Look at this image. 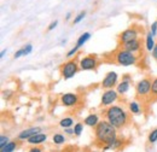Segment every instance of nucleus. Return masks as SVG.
I'll return each instance as SVG.
<instances>
[{"mask_svg": "<svg viewBox=\"0 0 157 152\" xmlns=\"http://www.w3.org/2000/svg\"><path fill=\"white\" fill-rule=\"evenodd\" d=\"M38 133H41V128L40 127H30V128H27V129L20 132L17 139L18 140H29L32 136H34L35 134Z\"/></svg>", "mask_w": 157, "mask_h": 152, "instance_id": "nucleus-11", "label": "nucleus"}, {"mask_svg": "<svg viewBox=\"0 0 157 152\" xmlns=\"http://www.w3.org/2000/svg\"><path fill=\"white\" fill-rule=\"evenodd\" d=\"M47 140V135L44 133H38L35 134L34 136H32L29 140H27L28 141V144H30V145H33V146H38V145H41V144H44L45 141Z\"/></svg>", "mask_w": 157, "mask_h": 152, "instance_id": "nucleus-13", "label": "nucleus"}, {"mask_svg": "<svg viewBox=\"0 0 157 152\" xmlns=\"http://www.w3.org/2000/svg\"><path fill=\"white\" fill-rule=\"evenodd\" d=\"M151 95L157 97V77L152 81V86H151Z\"/></svg>", "mask_w": 157, "mask_h": 152, "instance_id": "nucleus-26", "label": "nucleus"}, {"mask_svg": "<svg viewBox=\"0 0 157 152\" xmlns=\"http://www.w3.org/2000/svg\"><path fill=\"white\" fill-rule=\"evenodd\" d=\"M60 103L62 105L67 108H73L78 105V95L76 93H65L60 97Z\"/></svg>", "mask_w": 157, "mask_h": 152, "instance_id": "nucleus-10", "label": "nucleus"}, {"mask_svg": "<svg viewBox=\"0 0 157 152\" xmlns=\"http://www.w3.org/2000/svg\"><path fill=\"white\" fill-rule=\"evenodd\" d=\"M85 16H86V11H81L78 16L74 18V24H78V23H80L82 19L85 18Z\"/></svg>", "mask_w": 157, "mask_h": 152, "instance_id": "nucleus-25", "label": "nucleus"}, {"mask_svg": "<svg viewBox=\"0 0 157 152\" xmlns=\"http://www.w3.org/2000/svg\"><path fill=\"white\" fill-rule=\"evenodd\" d=\"M129 87H131V81H126V80H122L120 83L117 85V88H116V91H117L118 94H124V93H127L128 92V89H129Z\"/></svg>", "mask_w": 157, "mask_h": 152, "instance_id": "nucleus-15", "label": "nucleus"}, {"mask_svg": "<svg viewBox=\"0 0 157 152\" xmlns=\"http://www.w3.org/2000/svg\"><path fill=\"white\" fill-rule=\"evenodd\" d=\"M17 147H18V144L16 141H10L9 144H6L4 147L0 149V152H15Z\"/></svg>", "mask_w": 157, "mask_h": 152, "instance_id": "nucleus-16", "label": "nucleus"}, {"mask_svg": "<svg viewBox=\"0 0 157 152\" xmlns=\"http://www.w3.org/2000/svg\"><path fill=\"white\" fill-rule=\"evenodd\" d=\"M151 86H152V82L150 78H143L140 80L136 86V93H137L138 98H146L151 94Z\"/></svg>", "mask_w": 157, "mask_h": 152, "instance_id": "nucleus-5", "label": "nucleus"}, {"mask_svg": "<svg viewBox=\"0 0 157 152\" xmlns=\"http://www.w3.org/2000/svg\"><path fill=\"white\" fill-rule=\"evenodd\" d=\"M122 48L132 52V53H136V52H139L140 48H141V41L139 39H136V40H132V41H128L126 44H122Z\"/></svg>", "mask_w": 157, "mask_h": 152, "instance_id": "nucleus-12", "label": "nucleus"}, {"mask_svg": "<svg viewBox=\"0 0 157 152\" xmlns=\"http://www.w3.org/2000/svg\"><path fill=\"white\" fill-rule=\"evenodd\" d=\"M64 133H67L68 135H73V134H74V129H71V128H65V129H64Z\"/></svg>", "mask_w": 157, "mask_h": 152, "instance_id": "nucleus-34", "label": "nucleus"}, {"mask_svg": "<svg viewBox=\"0 0 157 152\" xmlns=\"http://www.w3.org/2000/svg\"><path fill=\"white\" fill-rule=\"evenodd\" d=\"M92 152H97V151H92Z\"/></svg>", "mask_w": 157, "mask_h": 152, "instance_id": "nucleus-38", "label": "nucleus"}, {"mask_svg": "<svg viewBox=\"0 0 157 152\" xmlns=\"http://www.w3.org/2000/svg\"><path fill=\"white\" fill-rule=\"evenodd\" d=\"M78 48H80V47H78V45H76L75 47H73V48H71V50H70V51H69V52L67 53V57H68V58H71L73 56H75V55H76V52L78 51Z\"/></svg>", "mask_w": 157, "mask_h": 152, "instance_id": "nucleus-27", "label": "nucleus"}, {"mask_svg": "<svg viewBox=\"0 0 157 152\" xmlns=\"http://www.w3.org/2000/svg\"><path fill=\"white\" fill-rule=\"evenodd\" d=\"M65 140H67L65 136L62 133H56L52 136V141H53V144H56V145H63V144L65 142Z\"/></svg>", "mask_w": 157, "mask_h": 152, "instance_id": "nucleus-19", "label": "nucleus"}, {"mask_svg": "<svg viewBox=\"0 0 157 152\" xmlns=\"http://www.w3.org/2000/svg\"><path fill=\"white\" fill-rule=\"evenodd\" d=\"M147 140H149V142L150 144H155L157 141V128L155 129H152L150 134H149V136H147Z\"/></svg>", "mask_w": 157, "mask_h": 152, "instance_id": "nucleus-22", "label": "nucleus"}, {"mask_svg": "<svg viewBox=\"0 0 157 152\" xmlns=\"http://www.w3.org/2000/svg\"><path fill=\"white\" fill-rule=\"evenodd\" d=\"M117 80H118V75L115 71H109L105 75L104 80L101 81V87L105 88V89H111L117 83Z\"/></svg>", "mask_w": 157, "mask_h": 152, "instance_id": "nucleus-9", "label": "nucleus"}, {"mask_svg": "<svg viewBox=\"0 0 157 152\" xmlns=\"http://www.w3.org/2000/svg\"><path fill=\"white\" fill-rule=\"evenodd\" d=\"M70 17H71V12H68V13H67V17H65V19H70Z\"/></svg>", "mask_w": 157, "mask_h": 152, "instance_id": "nucleus-37", "label": "nucleus"}, {"mask_svg": "<svg viewBox=\"0 0 157 152\" xmlns=\"http://www.w3.org/2000/svg\"><path fill=\"white\" fill-rule=\"evenodd\" d=\"M97 65H98V60H97V58L94 57V56H92V55L83 57L80 60V64H78L80 69L81 70H85V71H87V70H94L97 68Z\"/></svg>", "mask_w": 157, "mask_h": 152, "instance_id": "nucleus-7", "label": "nucleus"}, {"mask_svg": "<svg viewBox=\"0 0 157 152\" xmlns=\"http://www.w3.org/2000/svg\"><path fill=\"white\" fill-rule=\"evenodd\" d=\"M28 152H42V149L39 147V146H33Z\"/></svg>", "mask_w": 157, "mask_h": 152, "instance_id": "nucleus-32", "label": "nucleus"}, {"mask_svg": "<svg viewBox=\"0 0 157 152\" xmlns=\"http://www.w3.org/2000/svg\"><path fill=\"white\" fill-rule=\"evenodd\" d=\"M155 41H154V35L151 34V32H149L147 33V35H146V50L147 51H152L154 50V47H155Z\"/></svg>", "mask_w": 157, "mask_h": 152, "instance_id": "nucleus-18", "label": "nucleus"}, {"mask_svg": "<svg viewBox=\"0 0 157 152\" xmlns=\"http://www.w3.org/2000/svg\"><path fill=\"white\" fill-rule=\"evenodd\" d=\"M22 56H24V52H23V48H20V50H18V51L15 53V56H13V57L17 59V58L22 57Z\"/></svg>", "mask_w": 157, "mask_h": 152, "instance_id": "nucleus-31", "label": "nucleus"}, {"mask_svg": "<svg viewBox=\"0 0 157 152\" xmlns=\"http://www.w3.org/2000/svg\"><path fill=\"white\" fill-rule=\"evenodd\" d=\"M151 55H152V57L155 58L157 60V44L155 45V47H154V50L151 51Z\"/></svg>", "mask_w": 157, "mask_h": 152, "instance_id": "nucleus-33", "label": "nucleus"}, {"mask_svg": "<svg viewBox=\"0 0 157 152\" xmlns=\"http://www.w3.org/2000/svg\"><path fill=\"white\" fill-rule=\"evenodd\" d=\"M104 115H105L106 121L109 123H111L116 129L123 128L128 123V114H127V111L123 108L118 106V105L109 106L104 111Z\"/></svg>", "mask_w": 157, "mask_h": 152, "instance_id": "nucleus-2", "label": "nucleus"}, {"mask_svg": "<svg viewBox=\"0 0 157 152\" xmlns=\"http://www.w3.org/2000/svg\"><path fill=\"white\" fill-rule=\"evenodd\" d=\"M99 122V116L97 114H91L88 115L85 120H83V123L86 124V126H88V127H97V124H98Z\"/></svg>", "mask_w": 157, "mask_h": 152, "instance_id": "nucleus-14", "label": "nucleus"}, {"mask_svg": "<svg viewBox=\"0 0 157 152\" xmlns=\"http://www.w3.org/2000/svg\"><path fill=\"white\" fill-rule=\"evenodd\" d=\"M73 129H74V134H75L76 136H78V135H81L82 131H83V124H82V123H76Z\"/></svg>", "mask_w": 157, "mask_h": 152, "instance_id": "nucleus-23", "label": "nucleus"}, {"mask_svg": "<svg viewBox=\"0 0 157 152\" xmlns=\"http://www.w3.org/2000/svg\"><path fill=\"white\" fill-rule=\"evenodd\" d=\"M78 70V64L76 63V60L70 59V60L65 62L62 65V68H60V75H62V77L64 80H69V78H71V77H74V76L76 75Z\"/></svg>", "mask_w": 157, "mask_h": 152, "instance_id": "nucleus-4", "label": "nucleus"}, {"mask_svg": "<svg viewBox=\"0 0 157 152\" xmlns=\"http://www.w3.org/2000/svg\"><path fill=\"white\" fill-rule=\"evenodd\" d=\"M94 138L97 145L101 147L105 145H111L117 139V129L106 120L100 121L97 127H94Z\"/></svg>", "mask_w": 157, "mask_h": 152, "instance_id": "nucleus-1", "label": "nucleus"}, {"mask_svg": "<svg viewBox=\"0 0 157 152\" xmlns=\"http://www.w3.org/2000/svg\"><path fill=\"white\" fill-rule=\"evenodd\" d=\"M5 53H6V50H2V51H1V53H0V58L4 57V56H5Z\"/></svg>", "mask_w": 157, "mask_h": 152, "instance_id": "nucleus-36", "label": "nucleus"}, {"mask_svg": "<svg viewBox=\"0 0 157 152\" xmlns=\"http://www.w3.org/2000/svg\"><path fill=\"white\" fill-rule=\"evenodd\" d=\"M74 124V120L71 118V117H64V118H62L60 121H59V126L62 127V128H71V126Z\"/></svg>", "mask_w": 157, "mask_h": 152, "instance_id": "nucleus-17", "label": "nucleus"}, {"mask_svg": "<svg viewBox=\"0 0 157 152\" xmlns=\"http://www.w3.org/2000/svg\"><path fill=\"white\" fill-rule=\"evenodd\" d=\"M122 80H126V81H132V77L128 75V74H126V75L122 77Z\"/></svg>", "mask_w": 157, "mask_h": 152, "instance_id": "nucleus-35", "label": "nucleus"}, {"mask_svg": "<svg viewBox=\"0 0 157 152\" xmlns=\"http://www.w3.org/2000/svg\"><path fill=\"white\" fill-rule=\"evenodd\" d=\"M117 99H118L117 91H115V89H113V88H111V89H106V91L103 92V94H101L100 104H101V106L109 108V106H111Z\"/></svg>", "mask_w": 157, "mask_h": 152, "instance_id": "nucleus-6", "label": "nucleus"}, {"mask_svg": "<svg viewBox=\"0 0 157 152\" xmlns=\"http://www.w3.org/2000/svg\"><path fill=\"white\" fill-rule=\"evenodd\" d=\"M150 32H151V34H152L154 36H156L157 35V21L151 24V29H150Z\"/></svg>", "mask_w": 157, "mask_h": 152, "instance_id": "nucleus-29", "label": "nucleus"}, {"mask_svg": "<svg viewBox=\"0 0 157 152\" xmlns=\"http://www.w3.org/2000/svg\"><path fill=\"white\" fill-rule=\"evenodd\" d=\"M128 108H129V111L132 112V114L134 115H139L140 114V105H139V103L137 101H131L129 103V105H128Z\"/></svg>", "mask_w": 157, "mask_h": 152, "instance_id": "nucleus-20", "label": "nucleus"}, {"mask_svg": "<svg viewBox=\"0 0 157 152\" xmlns=\"http://www.w3.org/2000/svg\"><path fill=\"white\" fill-rule=\"evenodd\" d=\"M10 141H11V140L9 139V136H6V135H4V134H2V135L0 136V149H1V147H4V146H5L6 144H9Z\"/></svg>", "mask_w": 157, "mask_h": 152, "instance_id": "nucleus-24", "label": "nucleus"}, {"mask_svg": "<svg viewBox=\"0 0 157 152\" xmlns=\"http://www.w3.org/2000/svg\"><path fill=\"white\" fill-rule=\"evenodd\" d=\"M114 60L122 66H129V65H134L138 59L136 53H132L124 48H117L114 52Z\"/></svg>", "mask_w": 157, "mask_h": 152, "instance_id": "nucleus-3", "label": "nucleus"}, {"mask_svg": "<svg viewBox=\"0 0 157 152\" xmlns=\"http://www.w3.org/2000/svg\"><path fill=\"white\" fill-rule=\"evenodd\" d=\"M57 24H58V21H53V22H52V23H51V24L48 25V28H47V30H48V32H51V30H53V29H55V28L57 27Z\"/></svg>", "mask_w": 157, "mask_h": 152, "instance_id": "nucleus-30", "label": "nucleus"}, {"mask_svg": "<svg viewBox=\"0 0 157 152\" xmlns=\"http://www.w3.org/2000/svg\"><path fill=\"white\" fill-rule=\"evenodd\" d=\"M139 30H138L136 27H131L126 30H123L121 34H120V42L122 44H126L128 41H132V40H136L139 36Z\"/></svg>", "mask_w": 157, "mask_h": 152, "instance_id": "nucleus-8", "label": "nucleus"}, {"mask_svg": "<svg viewBox=\"0 0 157 152\" xmlns=\"http://www.w3.org/2000/svg\"><path fill=\"white\" fill-rule=\"evenodd\" d=\"M91 38V33H83L80 38L78 39V42H76V45H78V47H81V46H83L86 42H87V40H90Z\"/></svg>", "mask_w": 157, "mask_h": 152, "instance_id": "nucleus-21", "label": "nucleus"}, {"mask_svg": "<svg viewBox=\"0 0 157 152\" xmlns=\"http://www.w3.org/2000/svg\"><path fill=\"white\" fill-rule=\"evenodd\" d=\"M23 48V52H24V56H27V55H29L32 51H33V46L30 45V44H27L24 47H22Z\"/></svg>", "mask_w": 157, "mask_h": 152, "instance_id": "nucleus-28", "label": "nucleus"}]
</instances>
